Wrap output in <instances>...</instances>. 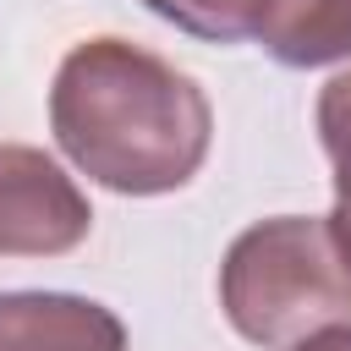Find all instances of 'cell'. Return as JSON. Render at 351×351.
<instances>
[{
	"mask_svg": "<svg viewBox=\"0 0 351 351\" xmlns=\"http://www.w3.org/2000/svg\"><path fill=\"white\" fill-rule=\"evenodd\" d=\"M258 44L296 71L335 66L351 55V0H269Z\"/></svg>",
	"mask_w": 351,
	"mask_h": 351,
	"instance_id": "obj_5",
	"label": "cell"
},
{
	"mask_svg": "<svg viewBox=\"0 0 351 351\" xmlns=\"http://www.w3.org/2000/svg\"><path fill=\"white\" fill-rule=\"evenodd\" d=\"M291 351H351V324L318 329V335H307V340H302V346H291Z\"/></svg>",
	"mask_w": 351,
	"mask_h": 351,
	"instance_id": "obj_9",
	"label": "cell"
},
{
	"mask_svg": "<svg viewBox=\"0 0 351 351\" xmlns=\"http://www.w3.org/2000/svg\"><path fill=\"white\" fill-rule=\"evenodd\" d=\"M154 16L176 22L192 38H214V44H236V38H258L269 0H143Z\"/></svg>",
	"mask_w": 351,
	"mask_h": 351,
	"instance_id": "obj_6",
	"label": "cell"
},
{
	"mask_svg": "<svg viewBox=\"0 0 351 351\" xmlns=\"http://www.w3.org/2000/svg\"><path fill=\"white\" fill-rule=\"evenodd\" d=\"M93 225L82 186L38 148L0 143V258L71 252Z\"/></svg>",
	"mask_w": 351,
	"mask_h": 351,
	"instance_id": "obj_3",
	"label": "cell"
},
{
	"mask_svg": "<svg viewBox=\"0 0 351 351\" xmlns=\"http://www.w3.org/2000/svg\"><path fill=\"white\" fill-rule=\"evenodd\" d=\"M0 351H126V324L71 291H5Z\"/></svg>",
	"mask_w": 351,
	"mask_h": 351,
	"instance_id": "obj_4",
	"label": "cell"
},
{
	"mask_svg": "<svg viewBox=\"0 0 351 351\" xmlns=\"http://www.w3.org/2000/svg\"><path fill=\"white\" fill-rule=\"evenodd\" d=\"M49 126L88 181L126 197H159L197 176L214 110L203 88L154 49L88 38L55 71Z\"/></svg>",
	"mask_w": 351,
	"mask_h": 351,
	"instance_id": "obj_1",
	"label": "cell"
},
{
	"mask_svg": "<svg viewBox=\"0 0 351 351\" xmlns=\"http://www.w3.org/2000/svg\"><path fill=\"white\" fill-rule=\"evenodd\" d=\"M219 307L252 346L291 351L318 329L351 324V274L324 219L280 214L247 225L219 263Z\"/></svg>",
	"mask_w": 351,
	"mask_h": 351,
	"instance_id": "obj_2",
	"label": "cell"
},
{
	"mask_svg": "<svg viewBox=\"0 0 351 351\" xmlns=\"http://www.w3.org/2000/svg\"><path fill=\"white\" fill-rule=\"evenodd\" d=\"M318 137L335 165V181H351V71L329 77L318 93Z\"/></svg>",
	"mask_w": 351,
	"mask_h": 351,
	"instance_id": "obj_7",
	"label": "cell"
},
{
	"mask_svg": "<svg viewBox=\"0 0 351 351\" xmlns=\"http://www.w3.org/2000/svg\"><path fill=\"white\" fill-rule=\"evenodd\" d=\"M324 225H329V241H335V252L351 274V181H335V214Z\"/></svg>",
	"mask_w": 351,
	"mask_h": 351,
	"instance_id": "obj_8",
	"label": "cell"
}]
</instances>
